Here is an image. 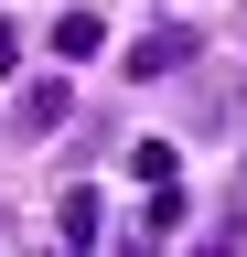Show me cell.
Wrapping results in <instances>:
<instances>
[{"label": "cell", "instance_id": "2", "mask_svg": "<svg viewBox=\"0 0 247 257\" xmlns=\"http://www.w3.org/2000/svg\"><path fill=\"white\" fill-rule=\"evenodd\" d=\"M97 225H108V204H97V182H75L65 204H54V236H65V246H97Z\"/></svg>", "mask_w": 247, "mask_h": 257}, {"label": "cell", "instance_id": "3", "mask_svg": "<svg viewBox=\"0 0 247 257\" xmlns=\"http://www.w3.org/2000/svg\"><path fill=\"white\" fill-rule=\"evenodd\" d=\"M54 54H65V64L108 54V22H97V11H65V22H54Z\"/></svg>", "mask_w": 247, "mask_h": 257}, {"label": "cell", "instance_id": "4", "mask_svg": "<svg viewBox=\"0 0 247 257\" xmlns=\"http://www.w3.org/2000/svg\"><path fill=\"white\" fill-rule=\"evenodd\" d=\"M65 107H75V96H65V86H54V75H43L33 96H22V128H33V140H43V128H65Z\"/></svg>", "mask_w": 247, "mask_h": 257}, {"label": "cell", "instance_id": "1", "mask_svg": "<svg viewBox=\"0 0 247 257\" xmlns=\"http://www.w3.org/2000/svg\"><path fill=\"white\" fill-rule=\"evenodd\" d=\"M172 64H194V32H183V22H161V32H140V43H129V75H140V86L172 75Z\"/></svg>", "mask_w": 247, "mask_h": 257}]
</instances>
